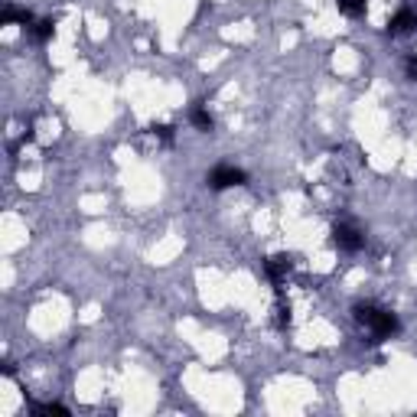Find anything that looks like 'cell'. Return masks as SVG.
<instances>
[{"label":"cell","mask_w":417,"mask_h":417,"mask_svg":"<svg viewBox=\"0 0 417 417\" xmlns=\"http://www.w3.org/2000/svg\"><path fill=\"white\" fill-rule=\"evenodd\" d=\"M352 316H355L359 326H369V332H372L369 342H375V346L385 342V339H391V336L401 330L398 316H395L391 310H381V306H375V304H355L352 306Z\"/></svg>","instance_id":"6da1fadb"},{"label":"cell","mask_w":417,"mask_h":417,"mask_svg":"<svg viewBox=\"0 0 417 417\" xmlns=\"http://www.w3.org/2000/svg\"><path fill=\"white\" fill-rule=\"evenodd\" d=\"M206 183H208V190H215V192H222V190H232V186H245L248 183V176H245V170H238V167H228V163H218L215 170L206 176Z\"/></svg>","instance_id":"7a4b0ae2"},{"label":"cell","mask_w":417,"mask_h":417,"mask_svg":"<svg viewBox=\"0 0 417 417\" xmlns=\"http://www.w3.org/2000/svg\"><path fill=\"white\" fill-rule=\"evenodd\" d=\"M332 241H336L342 251H349V255L362 251V245H365L362 232H359L355 225H349V222H339V225H332Z\"/></svg>","instance_id":"3957f363"},{"label":"cell","mask_w":417,"mask_h":417,"mask_svg":"<svg viewBox=\"0 0 417 417\" xmlns=\"http://www.w3.org/2000/svg\"><path fill=\"white\" fill-rule=\"evenodd\" d=\"M290 267H294L290 255H271V257L264 261V271H267V277H271L274 284H281V281L290 274Z\"/></svg>","instance_id":"277c9868"},{"label":"cell","mask_w":417,"mask_h":417,"mask_svg":"<svg viewBox=\"0 0 417 417\" xmlns=\"http://www.w3.org/2000/svg\"><path fill=\"white\" fill-rule=\"evenodd\" d=\"M414 27H417V13H411V10H398V13L388 20L391 36H404V33H411Z\"/></svg>","instance_id":"5b68a950"},{"label":"cell","mask_w":417,"mask_h":417,"mask_svg":"<svg viewBox=\"0 0 417 417\" xmlns=\"http://www.w3.org/2000/svg\"><path fill=\"white\" fill-rule=\"evenodd\" d=\"M190 121L196 124V127H199V131H212V127H215V121H212V114L206 111V108H202V104H196V108H192L190 111Z\"/></svg>","instance_id":"8992f818"},{"label":"cell","mask_w":417,"mask_h":417,"mask_svg":"<svg viewBox=\"0 0 417 417\" xmlns=\"http://www.w3.org/2000/svg\"><path fill=\"white\" fill-rule=\"evenodd\" d=\"M365 3H369V0H336L339 13H346V17H362V13H365Z\"/></svg>","instance_id":"52a82bcc"},{"label":"cell","mask_w":417,"mask_h":417,"mask_svg":"<svg viewBox=\"0 0 417 417\" xmlns=\"http://www.w3.org/2000/svg\"><path fill=\"white\" fill-rule=\"evenodd\" d=\"M3 23H23V27H29V23H33V13H29V10L7 7L3 10Z\"/></svg>","instance_id":"ba28073f"},{"label":"cell","mask_w":417,"mask_h":417,"mask_svg":"<svg viewBox=\"0 0 417 417\" xmlns=\"http://www.w3.org/2000/svg\"><path fill=\"white\" fill-rule=\"evenodd\" d=\"M52 29H56L52 20H39V23H33V36H36L39 43H46V39L52 36Z\"/></svg>","instance_id":"9c48e42d"},{"label":"cell","mask_w":417,"mask_h":417,"mask_svg":"<svg viewBox=\"0 0 417 417\" xmlns=\"http://www.w3.org/2000/svg\"><path fill=\"white\" fill-rule=\"evenodd\" d=\"M36 414H69L66 408H62V404H56V401H49V404H36Z\"/></svg>","instance_id":"30bf717a"},{"label":"cell","mask_w":417,"mask_h":417,"mask_svg":"<svg viewBox=\"0 0 417 417\" xmlns=\"http://www.w3.org/2000/svg\"><path fill=\"white\" fill-rule=\"evenodd\" d=\"M150 131L157 134L163 143H173V127H170V124H157V127H150Z\"/></svg>","instance_id":"8fae6325"},{"label":"cell","mask_w":417,"mask_h":417,"mask_svg":"<svg viewBox=\"0 0 417 417\" xmlns=\"http://www.w3.org/2000/svg\"><path fill=\"white\" fill-rule=\"evenodd\" d=\"M404 69H408V78H414V82H417V56H408Z\"/></svg>","instance_id":"7c38bea8"}]
</instances>
